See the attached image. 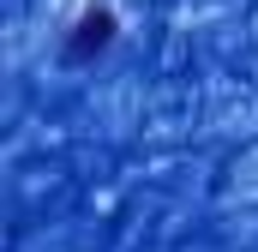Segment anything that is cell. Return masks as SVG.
Masks as SVG:
<instances>
[{"label":"cell","instance_id":"obj_1","mask_svg":"<svg viewBox=\"0 0 258 252\" xmlns=\"http://www.w3.org/2000/svg\"><path fill=\"white\" fill-rule=\"evenodd\" d=\"M114 30H120V18H114L108 6H84V12H78V24L66 30L60 54H66L72 66H84V60H96V54L114 42Z\"/></svg>","mask_w":258,"mask_h":252}]
</instances>
